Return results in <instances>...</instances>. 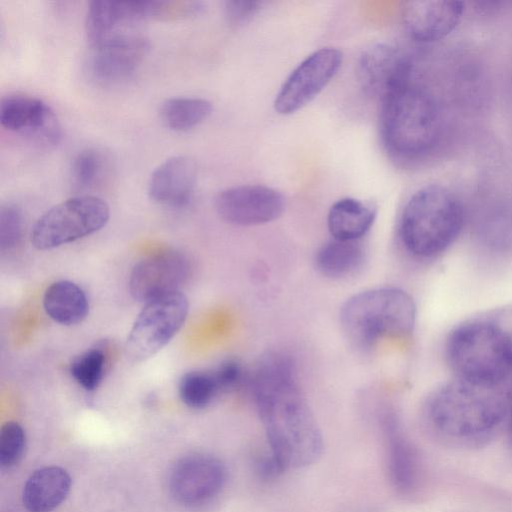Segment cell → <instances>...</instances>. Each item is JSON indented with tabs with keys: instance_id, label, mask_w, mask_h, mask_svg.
Masks as SVG:
<instances>
[{
	"instance_id": "obj_24",
	"label": "cell",
	"mask_w": 512,
	"mask_h": 512,
	"mask_svg": "<svg viewBox=\"0 0 512 512\" xmlns=\"http://www.w3.org/2000/svg\"><path fill=\"white\" fill-rule=\"evenodd\" d=\"M212 103L199 97H173L160 106L159 116L163 124L176 132L189 131L209 117Z\"/></svg>"
},
{
	"instance_id": "obj_10",
	"label": "cell",
	"mask_w": 512,
	"mask_h": 512,
	"mask_svg": "<svg viewBox=\"0 0 512 512\" xmlns=\"http://www.w3.org/2000/svg\"><path fill=\"white\" fill-rule=\"evenodd\" d=\"M413 62L397 47L376 43L359 57L357 76L366 94L381 102L413 78Z\"/></svg>"
},
{
	"instance_id": "obj_18",
	"label": "cell",
	"mask_w": 512,
	"mask_h": 512,
	"mask_svg": "<svg viewBox=\"0 0 512 512\" xmlns=\"http://www.w3.org/2000/svg\"><path fill=\"white\" fill-rule=\"evenodd\" d=\"M159 1H106L90 2L85 31L91 46L114 36V30L126 22L157 18Z\"/></svg>"
},
{
	"instance_id": "obj_3",
	"label": "cell",
	"mask_w": 512,
	"mask_h": 512,
	"mask_svg": "<svg viewBox=\"0 0 512 512\" xmlns=\"http://www.w3.org/2000/svg\"><path fill=\"white\" fill-rule=\"evenodd\" d=\"M465 221L460 198L448 187L429 184L407 200L399 221V237L412 256L429 259L454 243Z\"/></svg>"
},
{
	"instance_id": "obj_28",
	"label": "cell",
	"mask_w": 512,
	"mask_h": 512,
	"mask_svg": "<svg viewBox=\"0 0 512 512\" xmlns=\"http://www.w3.org/2000/svg\"><path fill=\"white\" fill-rule=\"evenodd\" d=\"M25 433L16 422L5 423L0 432V464L4 468L16 465L22 458L25 449Z\"/></svg>"
},
{
	"instance_id": "obj_23",
	"label": "cell",
	"mask_w": 512,
	"mask_h": 512,
	"mask_svg": "<svg viewBox=\"0 0 512 512\" xmlns=\"http://www.w3.org/2000/svg\"><path fill=\"white\" fill-rule=\"evenodd\" d=\"M365 249L359 241L333 239L322 245L315 256V266L324 276L332 279L355 274L363 265Z\"/></svg>"
},
{
	"instance_id": "obj_21",
	"label": "cell",
	"mask_w": 512,
	"mask_h": 512,
	"mask_svg": "<svg viewBox=\"0 0 512 512\" xmlns=\"http://www.w3.org/2000/svg\"><path fill=\"white\" fill-rule=\"evenodd\" d=\"M375 218L376 209L372 204L346 197L330 207L327 226L333 239L359 241L371 229Z\"/></svg>"
},
{
	"instance_id": "obj_4",
	"label": "cell",
	"mask_w": 512,
	"mask_h": 512,
	"mask_svg": "<svg viewBox=\"0 0 512 512\" xmlns=\"http://www.w3.org/2000/svg\"><path fill=\"white\" fill-rule=\"evenodd\" d=\"M445 353L457 379L468 384L493 389L512 374V336L486 320L456 326Z\"/></svg>"
},
{
	"instance_id": "obj_7",
	"label": "cell",
	"mask_w": 512,
	"mask_h": 512,
	"mask_svg": "<svg viewBox=\"0 0 512 512\" xmlns=\"http://www.w3.org/2000/svg\"><path fill=\"white\" fill-rule=\"evenodd\" d=\"M109 216V206L103 199L75 196L51 207L37 220L31 242L39 250L56 248L100 230Z\"/></svg>"
},
{
	"instance_id": "obj_5",
	"label": "cell",
	"mask_w": 512,
	"mask_h": 512,
	"mask_svg": "<svg viewBox=\"0 0 512 512\" xmlns=\"http://www.w3.org/2000/svg\"><path fill=\"white\" fill-rule=\"evenodd\" d=\"M413 298L396 287H381L354 294L340 310V323L349 342L369 350L385 339H405L414 331Z\"/></svg>"
},
{
	"instance_id": "obj_20",
	"label": "cell",
	"mask_w": 512,
	"mask_h": 512,
	"mask_svg": "<svg viewBox=\"0 0 512 512\" xmlns=\"http://www.w3.org/2000/svg\"><path fill=\"white\" fill-rule=\"evenodd\" d=\"M70 487L71 478L63 468L38 469L24 485L23 504L30 512H50L66 498Z\"/></svg>"
},
{
	"instance_id": "obj_14",
	"label": "cell",
	"mask_w": 512,
	"mask_h": 512,
	"mask_svg": "<svg viewBox=\"0 0 512 512\" xmlns=\"http://www.w3.org/2000/svg\"><path fill=\"white\" fill-rule=\"evenodd\" d=\"M190 274L188 258L179 251L165 250L139 261L132 269L129 290L132 297L147 303L177 292Z\"/></svg>"
},
{
	"instance_id": "obj_2",
	"label": "cell",
	"mask_w": 512,
	"mask_h": 512,
	"mask_svg": "<svg viewBox=\"0 0 512 512\" xmlns=\"http://www.w3.org/2000/svg\"><path fill=\"white\" fill-rule=\"evenodd\" d=\"M381 103V138L393 157L419 162L436 152L444 136L445 117L430 88L412 78Z\"/></svg>"
},
{
	"instance_id": "obj_8",
	"label": "cell",
	"mask_w": 512,
	"mask_h": 512,
	"mask_svg": "<svg viewBox=\"0 0 512 512\" xmlns=\"http://www.w3.org/2000/svg\"><path fill=\"white\" fill-rule=\"evenodd\" d=\"M188 310V299L180 291L145 303L127 338V358L138 363L156 354L182 327Z\"/></svg>"
},
{
	"instance_id": "obj_13",
	"label": "cell",
	"mask_w": 512,
	"mask_h": 512,
	"mask_svg": "<svg viewBox=\"0 0 512 512\" xmlns=\"http://www.w3.org/2000/svg\"><path fill=\"white\" fill-rule=\"evenodd\" d=\"M226 469L216 457L203 453L187 455L174 465L170 478V491L174 498L188 506L206 503L224 486Z\"/></svg>"
},
{
	"instance_id": "obj_17",
	"label": "cell",
	"mask_w": 512,
	"mask_h": 512,
	"mask_svg": "<svg viewBox=\"0 0 512 512\" xmlns=\"http://www.w3.org/2000/svg\"><path fill=\"white\" fill-rule=\"evenodd\" d=\"M197 181V166L187 156H173L161 163L151 174L148 195L155 203L169 208L187 206Z\"/></svg>"
},
{
	"instance_id": "obj_31",
	"label": "cell",
	"mask_w": 512,
	"mask_h": 512,
	"mask_svg": "<svg viewBox=\"0 0 512 512\" xmlns=\"http://www.w3.org/2000/svg\"><path fill=\"white\" fill-rule=\"evenodd\" d=\"M213 370L222 392L239 387L246 379L243 366L235 359H227Z\"/></svg>"
},
{
	"instance_id": "obj_9",
	"label": "cell",
	"mask_w": 512,
	"mask_h": 512,
	"mask_svg": "<svg viewBox=\"0 0 512 512\" xmlns=\"http://www.w3.org/2000/svg\"><path fill=\"white\" fill-rule=\"evenodd\" d=\"M343 62V53L323 47L309 54L286 78L274 99V109L290 115L310 103L335 77Z\"/></svg>"
},
{
	"instance_id": "obj_29",
	"label": "cell",
	"mask_w": 512,
	"mask_h": 512,
	"mask_svg": "<svg viewBox=\"0 0 512 512\" xmlns=\"http://www.w3.org/2000/svg\"><path fill=\"white\" fill-rule=\"evenodd\" d=\"M22 232V215L19 208L6 204L0 210V247L1 250L13 248Z\"/></svg>"
},
{
	"instance_id": "obj_12",
	"label": "cell",
	"mask_w": 512,
	"mask_h": 512,
	"mask_svg": "<svg viewBox=\"0 0 512 512\" xmlns=\"http://www.w3.org/2000/svg\"><path fill=\"white\" fill-rule=\"evenodd\" d=\"M91 47L88 76L98 85L114 86L135 74L149 46L142 37L117 34Z\"/></svg>"
},
{
	"instance_id": "obj_25",
	"label": "cell",
	"mask_w": 512,
	"mask_h": 512,
	"mask_svg": "<svg viewBox=\"0 0 512 512\" xmlns=\"http://www.w3.org/2000/svg\"><path fill=\"white\" fill-rule=\"evenodd\" d=\"M220 393L222 390L214 370L191 371L183 375L179 383L181 400L194 409L208 406Z\"/></svg>"
},
{
	"instance_id": "obj_15",
	"label": "cell",
	"mask_w": 512,
	"mask_h": 512,
	"mask_svg": "<svg viewBox=\"0 0 512 512\" xmlns=\"http://www.w3.org/2000/svg\"><path fill=\"white\" fill-rule=\"evenodd\" d=\"M3 128L36 142L54 145L60 141L61 129L53 110L41 99L25 94H11L0 102Z\"/></svg>"
},
{
	"instance_id": "obj_16",
	"label": "cell",
	"mask_w": 512,
	"mask_h": 512,
	"mask_svg": "<svg viewBox=\"0 0 512 512\" xmlns=\"http://www.w3.org/2000/svg\"><path fill=\"white\" fill-rule=\"evenodd\" d=\"M464 13L465 4L460 1L415 0L404 4L402 21L412 39L433 43L451 34Z\"/></svg>"
},
{
	"instance_id": "obj_1",
	"label": "cell",
	"mask_w": 512,
	"mask_h": 512,
	"mask_svg": "<svg viewBox=\"0 0 512 512\" xmlns=\"http://www.w3.org/2000/svg\"><path fill=\"white\" fill-rule=\"evenodd\" d=\"M249 384L278 468L298 469L316 462L323 449L322 434L299 386L293 359L268 352L252 371Z\"/></svg>"
},
{
	"instance_id": "obj_6",
	"label": "cell",
	"mask_w": 512,
	"mask_h": 512,
	"mask_svg": "<svg viewBox=\"0 0 512 512\" xmlns=\"http://www.w3.org/2000/svg\"><path fill=\"white\" fill-rule=\"evenodd\" d=\"M505 404L492 388L458 379L435 388L427 398L425 416L432 428L454 440H473L492 432L505 416Z\"/></svg>"
},
{
	"instance_id": "obj_11",
	"label": "cell",
	"mask_w": 512,
	"mask_h": 512,
	"mask_svg": "<svg viewBox=\"0 0 512 512\" xmlns=\"http://www.w3.org/2000/svg\"><path fill=\"white\" fill-rule=\"evenodd\" d=\"M218 215L238 226H255L272 222L285 209L283 195L264 185H238L220 191L215 197Z\"/></svg>"
},
{
	"instance_id": "obj_19",
	"label": "cell",
	"mask_w": 512,
	"mask_h": 512,
	"mask_svg": "<svg viewBox=\"0 0 512 512\" xmlns=\"http://www.w3.org/2000/svg\"><path fill=\"white\" fill-rule=\"evenodd\" d=\"M381 429L390 480L398 491L408 493L415 488L418 478V462L414 447L403 433L393 413L382 414Z\"/></svg>"
},
{
	"instance_id": "obj_26",
	"label": "cell",
	"mask_w": 512,
	"mask_h": 512,
	"mask_svg": "<svg viewBox=\"0 0 512 512\" xmlns=\"http://www.w3.org/2000/svg\"><path fill=\"white\" fill-rule=\"evenodd\" d=\"M107 160L104 153L95 148L81 150L73 159L71 176L79 189H89L100 182L106 171Z\"/></svg>"
},
{
	"instance_id": "obj_30",
	"label": "cell",
	"mask_w": 512,
	"mask_h": 512,
	"mask_svg": "<svg viewBox=\"0 0 512 512\" xmlns=\"http://www.w3.org/2000/svg\"><path fill=\"white\" fill-rule=\"evenodd\" d=\"M263 2L229 0L224 3V16L231 26H242L252 20L262 9Z\"/></svg>"
},
{
	"instance_id": "obj_22",
	"label": "cell",
	"mask_w": 512,
	"mask_h": 512,
	"mask_svg": "<svg viewBox=\"0 0 512 512\" xmlns=\"http://www.w3.org/2000/svg\"><path fill=\"white\" fill-rule=\"evenodd\" d=\"M43 305L47 315L62 325L81 322L89 310L84 291L67 280L54 282L46 289Z\"/></svg>"
},
{
	"instance_id": "obj_27",
	"label": "cell",
	"mask_w": 512,
	"mask_h": 512,
	"mask_svg": "<svg viewBox=\"0 0 512 512\" xmlns=\"http://www.w3.org/2000/svg\"><path fill=\"white\" fill-rule=\"evenodd\" d=\"M106 356L99 348H92L77 356L70 365L75 381L86 390H94L100 384L105 369Z\"/></svg>"
},
{
	"instance_id": "obj_32",
	"label": "cell",
	"mask_w": 512,
	"mask_h": 512,
	"mask_svg": "<svg viewBox=\"0 0 512 512\" xmlns=\"http://www.w3.org/2000/svg\"><path fill=\"white\" fill-rule=\"evenodd\" d=\"M511 424H512V409H511Z\"/></svg>"
}]
</instances>
